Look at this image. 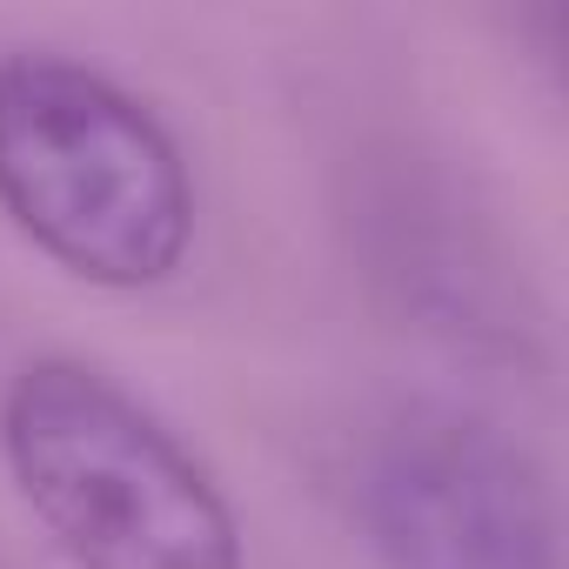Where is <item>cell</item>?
Masks as SVG:
<instances>
[{
	"label": "cell",
	"mask_w": 569,
	"mask_h": 569,
	"mask_svg": "<svg viewBox=\"0 0 569 569\" xmlns=\"http://www.w3.org/2000/svg\"><path fill=\"white\" fill-rule=\"evenodd\" d=\"M362 516L389 569H556L542 476L522 449L456 416L402 422L376 449Z\"/></svg>",
	"instance_id": "obj_3"
},
{
	"label": "cell",
	"mask_w": 569,
	"mask_h": 569,
	"mask_svg": "<svg viewBox=\"0 0 569 569\" xmlns=\"http://www.w3.org/2000/svg\"><path fill=\"white\" fill-rule=\"evenodd\" d=\"M0 462L74 569H241V522L208 462L74 356H41L8 382Z\"/></svg>",
	"instance_id": "obj_2"
},
{
	"label": "cell",
	"mask_w": 569,
	"mask_h": 569,
	"mask_svg": "<svg viewBox=\"0 0 569 569\" xmlns=\"http://www.w3.org/2000/svg\"><path fill=\"white\" fill-rule=\"evenodd\" d=\"M0 214L88 289H161L194 241V181L161 114L68 54L0 61Z\"/></svg>",
	"instance_id": "obj_1"
}]
</instances>
